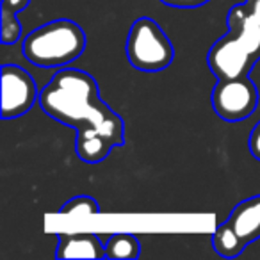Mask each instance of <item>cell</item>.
<instances>
[{
	"label": "cell",
	"mask_w": 260,
	"mask_h": 260,
	"mask_svg": "<svg viewBox=\"0 0 260 260\" xmlns=\"http://www.w3.org/2000/svg\"><path fill=\"white\" fill-rule=\"evenodd\" d=\"M40 107L52 119L77 130L75 152L86 164H98L125 143V125L98 94L87 72L61 68L40 91Z\"/></svg>",
	"instance_id": "obj_1"
},
{
	"label": "cell",
	"mask_w": 260,
	"mask_h": 260,
	"mask_svg": "<svg viewBox=\"0 0 260 260\" xmlns=\"http://www.w3.org/2000/svg\"><path fill=\"white\" fill-rule=\"evenodd\" d=\"M86 45L82 27L72 20H54L27 34L22 52L38 68H66L82 55Z\"/></svg>",
	"instance_id": "obj_2"
},
{
	"label": "cell",
	"mask_w": 260,
	"mask_h": 260,
	"mask_svg": "<svg viewBox=\"0 0 260 260\" xmlns=\"http://www.w3.org/2000/svg\"><path fill=\"white\" fill-rule=\"evenodd\" d=\"M125 54L136 70L155 73L173 62L175 48L159 23L148 16H141L126 34Z\"/></svg>",
	"instance_id": "obj_3"
},
{
	"label": "cell",
	"mask_w": 260,
	"mask_h": 260,
	"mask_svg": "<svg viewBox=\"0 0 260 260\" xmlns=\"http://www.w3.org/2000/svg\"><path fill=\"white\" fill-rule=\"evenodd\" d=\"M210 105L223 121H242L255 112L258 105V89L248 77L217 80L210 93Z\"/></svg>",
	"instance_id": "obj_4"
},
{
	"label": "cell",
	"mask_w": 260,
	"mask_h": 260,
	"mask_svg": "<svg viewBox=\"0 0 260 260\" xmlns=\"http://www.w3.org/2000/svg\"><path fill=\"white\" fill-rule=\"evenodd\" d=\"M40 89L32 75L18 64L2 66V119H15L32 109Z\"/></svg>",
	"instance_id": "obj_5"
},
{
	"label": "cell",
	"mask_w": 260,
	"mask_h": 260,
	"mask_svg": "<svg viewBox=\"0 0 260 260\" xmlns=\"http://www.w3.org/2000/svg\"><path fill=\"white\" fill-rule=\"evenodd\" d=\"M258 61L241 45L237 38L223 36L210 47L207 54L209 70L216 75L217 80H230L248 77L253 64Z\"/></svg>",
	"instance_id": "obj_6"
},
{
	"label": "cell",
	"mask_w": 260,
	"mask_h": 260,
	"mask_svg": "<svg viewBox=\"0 0 260 260\" xmlns=\"http://www.w3.org/2000/svg\"><path fill=\"white\" fill-rule=\"evenodd\" d=\"M228 30L241 45L253 55L260 59V23L253 18L248 4H237L228 11Z\"/></svg>",
	"instance_id": "obj_7"
},
{
	"label": "cell",
	"mask_w": 260,
	"mask_h": 260,
	"mask_svg": "<svg viewBox=\"0 0 260 260\" xmlns=\"http://www.w3.org/2000/svg\"><path fill=\"white\" fill-rule=\"evenodd\" d=\"M59 244L55 248L57 258H104L105 244L91 232L80 234H59Z\"/></svg>",
	"instance_id": "obj_8"
},
{
	"label": "cell",
	"mask_w": 260,
	"mask_h": 260,
	"mask_svg": "<svg viewBox=\"0 0 260 260\" xmlns=\"http://www.w3.org/2000/svg\"><path fill=\"white\" fill-rule=\"evenodd\" d=\"M226 221L246 244L260 239V194L237 203Z\"/></svg>",
	"instance_id": "obj_9"
},
{
	"label": "cell",
	"mask_w": 260,
	"mask_h": 260,
	"mask_svg": "<svg viewBox=\"0 0 260 260\" xmlns=\"http://www.w3.org/2000/svg\"><path fill=\"white\" fill-rule=\"evenodd\" d=\"M246 246L248 244L239 237V234L228 221L217 224L212 234V248L223 258H234V256L241 255Z\"/></svg>",
	"instance_id": "obj_10"
},
{
	"label": "cell",
	"mask_w": 260,
	"mask_h": 260,
	"mask_svg": "<svg viewBox=\"0 0 260 260\" xmlns=\"http://www.w3.org/2000/svg\"><path fill=\"white\" fill-rule=\"evenodd\" d=\"M141 253V244L138 237L126 232L112 234L105 242V258H125L134 260Z\"/></svg>",
	"instance_id": "obj_11"
},
{
	"label": "cell",
	"mask_w": 260,
	"mask_h": 260,
	"mask_svg": "<svg viewBox=\"0 0 260 260\" xmlns=\"http://www.w3.org/2000/svg\"><path fill=\"white\" fill-rule=\"evenodd\" d=\"M64 216H93V214L100 212V207H98L96 200L91 198V196H75V198L68 200L64 205L59 210Z\"/></svg>",
	"instance_id": "obj_12"
},
{
	"label": "cell",
	"mask_w": 260,
	"mask_h": 260,
	"mask_svg": "<svg viewBox=\"0 0 260 260\" xmlns=\"http://www.w3.org/2000/svg\"><path fill=\"white\" fill-rule=\"evenodd\" d=\"M2 16V30H0V41L2 45H15L22 38V25L16 16Z\"/></svg>",
	"instance_id": "obj_13"
},
{
	"label": "cell",
	"mask_w": 260,
	"mask_h": 260,
	"mask_svg": "<svg viewBox=\"0 0 260 260\" xmlns=\"http://www.w3.org/2000/svg\"><path fill=\"white\" fill-rule=\"evenodd\" d=\"M29 4H30V0H2V11H0V15L16 16Z\"/></svg>",
	"instance_id": "obj_14"
},
{
	"label": "cell",
	"mask_w": 260,
	"mask_h": 260,
	"mask_svg": "<svg viewBox=\"0 0 260 260\" xmlns=\"http://www.w3.org/2000/svg\"><path fill=\"white\" fill-rule=\"evenodd\" d=\"M248 148H249V153H251L256 160H260V121L253 126L251 134H249Z\"/></svg>",
	"instance_id": "obj_15"
},
{
	"label": "cell",
	"mask_w": 260,
	"mask_h": 260,
	"mask_svg": "<svg viewBox=\"0 0 260 260\" xmlns=\"http://www.w3.org/2000/svg\"><path fill=\"white\" fill-rule=\"evenodd\" d=\"M162 4L170 6V8H178V9H194L205 6L209 0H160Z\"/></svg>",
	"instance_id": "obj_16"
},
{
	"label": "cell",
	"mask_w": 260,
	"mask_h": 260,
	"mask_svg": "<svg viewBox=\"0 0 260 260\" xmlns=\"http://www.w3.org/2000/svg\"><path fill=\"white\" fill-rule=\"evenodd\" d=\"M246 4H248L249 11H251L253 18H255L256 22L260 23V0H248Z\"/></svg>",
	"instance_id": "obj_17"
}]
</instances>
